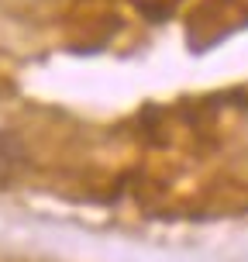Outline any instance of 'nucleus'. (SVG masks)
<instances>
[{"mask_svg": "<svg viewBox=\"0 0 248 262\" xmlns=\"http://www.w3.org/2000/svg\"><path fill=\"white\" fill-rule=\"evenodd\" d=\"M25 162V138L17 131H0V172H11Z\"/></svg>", "mask_w": 248, "mask_h": 262, "instance_id": "f257e3e1", "label": "nucleus"}]
</instances>
